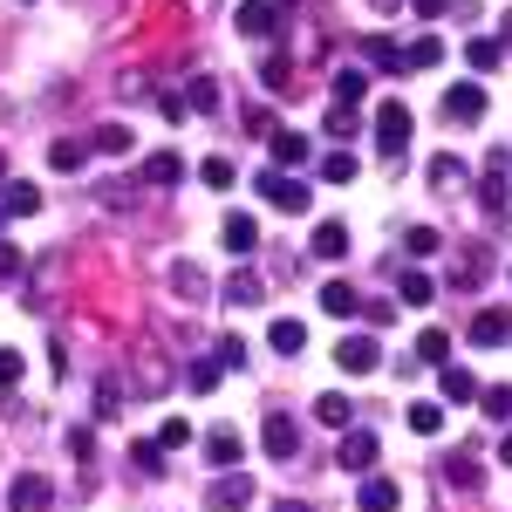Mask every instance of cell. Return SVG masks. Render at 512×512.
I'll use <instances>...</instances> for the list:
<instances>
[{"mask_svg": "<svg viewBox=\"0 0 512 512\" xmlns=\"http://www.w3.org/2000/svg\"><path fill=\"white\" fill-rule=\"evenodd\" d=\"M260 198H267V205H274V212H287V219H294V212H308V205H315V192H308V185H301V178H294V171H260Z\"/></svg>", "mask_w": 512, "mask_h": 512, "instance_id": "6da1fadb", "label": "cell"}, {"mask_svg": "<svg viewBox=\"0 0 512 512\" xmlns=\"http://www.w3.org/2000/svg\"><path fill=\"white\" fill-rule=\"evenodd\" d=\"M410 130H417V123H410V110H403V103H376V151H383V158H403V144H410Z\"/></svg>", "mask_w": 512, "mask_h": 512, "instance_id": "7a4b0ae2", "label": "cell"}, {"mask_svg": "<svg viewBox=\"0 0 512 512\" xmlns=\"http://www.w3.org/2000/svg\"><path fill=\"white\" fill-rule=\"evenodd\" d=\"M239 35L246 41H280V7L274 0H239Z\"/></svg>", "mask_w": 512, "mask_h": 512, "instance_id": "3957f363", "label": "cell"}, {"mask_svg": "<svg viewBox=\"0 0 512 512\" xmlns=\"http://www.w3.org/2000/svg\"><path fill=\"white\" fill-rule=\"evenodd\" d=\"M335 362H342V376H376V369H383V349H376L369 335H342V342H335Z\"/></svg>", "mask_w": 512, "mask_h": 512, "instance_id": "277c9868", "label": "cell"}, {"mask_svg": "<svg viewBox=\"0 0 512 512\" xmlns=\"http://www.w3.org/2000/svg\"><path fill=\"white\" fill-rule=\"evenodd\" d=\"M260 444H267V458H294V451H301V424H294L287 410H267V417H260Z\"/></svg>", "mask_w": 512, "mask_h": 512, "instance_id": "5b68a950", "label": "cell"}, {"mask_svg": "<svg viewBox=\"0 0 512 512\" xmlns=\"http://www.w3.org/2000/svg\"><path fill=\"white\" fill-rule=\"evenodd\" d=\"M48 506H55V485L41 472H21L7 485V512H48Z\"/></svg>", "mask_w": 512, "mask_h": 512, "instance_id": "8992f818", "label": "cell"}, {"mask_svg": "<svg viewBox=\"0 0 512 512\" xmlns=\"http://www.w3.org/2000/svg\"><path fill=\"white\" fill-rule=\"evenodd\" d=\"M444 117L451 123H485V82H451V89H444Z\"/></svg>", "mask_w": 512, "mask_h": 512, "instance_id": "52a82bcc", "label": "cell"}, {"mask_svg": "<svg viewBox=\"0 0 512 512\" xmlns=\"http://www.w3.org/2000/svg\"><path fill=\"white\" fill-rule=\"evenodd\" d=\"M253 506V478L246 472H226L212 492H205V512H246Z\"/></svg>", "mask_w": 512, "mask_h": 512, "instance_id": "ba28073f", "label": "cell"}, {"mask_svg": "<svg viewBox=\"0 0 512 512\" xmlns=\"http://www.w3.org/2000/svg\"><path fill=\"white\" fill-rule=\"evenodd\" d=\"M512 342V308H478L472 315V349H506Z\"/></svg>", "mask_w": 512, "mask_h": 512, "instance_id": "9c48e42d", "label": "cell"}, {"mask_svg": "<svg viewBox=\"0 0 512 512\" xmlns=\"http://www.w3.org/2000/svg\"><path fill=\"white\" fill-rule=\"evenodd\" d=\"M219 239H226V253H233V260H253V246H260V219H253V212H226Z\"/></svg>", "mask_w": 512, "mask_h": 512, "instance_id": "30bf717a", "label": "cell"}, {"mask_svg": "<svg viewBox=\"0 0 512 512\" xmlns=\"http://www.w3.org/2000/svg\"><path fill=\"white\" fill-rule=\"evenodd\" d=\"M376 458H383L376 431H355V424H349V437H342V458H335V465H349V472H376Z\"/></svg>", "mask_w": 512, "mask_h": 512, "instance_id": "8fae6325", "label": "cell"}, {"mask_svg": "<svg viewBox=\"0 0 512 512\" xmlns=\"http://www.w3.org/2000/svg\"><path fill=\"white\" fill-rule=\"evenodd\" d=\"M267 144H274V164H280V171H294V164H308V158H315V144H308L301 130H287V123H280Z\"/></svg>", "mask_w": 512, "mask_h": 512, "instance_id": "7c38bea8", "label": "cell"}, {"mask_svg": "<svg viewBox=\"0 0 512 512\" xmlns=\"http://www.w3.org/2000/svg\"><path fill=\"white\" fill-rule=\"evenodd\" d=\"M396 499H403V492H396V478H383V472H362V499H355L362 512H396Z\"/></svg>", "mask_w": 512, "mask_h": 512, "instance_id": "4fadbf2b", "label": "cell"}, {"mask_svg": "<svg viewBox=\"0 0 512 512\" xmlns=\"http://www.w3.org/2000/svg\"><path fill=\"white\" fill-rule=\"evenodd\" d=\"M0 212H7V219H35V212H41V185H21V178H7V192H0Z\"/></svg>", "mask_w": 512, "mask_h": 512, "instance_id": "5bb4252c", "label": "cell"}, {"mask_svg": "<svg viewBox=\"0 0 512 512\" xmlns=\"http://www.w3.org/2000/svg\"><path fill=\"white\" fill-rule=\"evenodd\" d=\"M308 246H315V260H349V226L342 219H321Z\"/></svg>", "mask_w": 512, "mask_h": 512, "instance_id": "9a60e30c", "label": "cell"}, {"mask_svg": "<svg viewBox=\"0 0 512 512\" xmlns=\"http://www.w3.org/2000/svg\"><path fill=\"white\" fill-rule=\"evenodd\" d=\"M178 178H185V158L178 151H151L144 171H137V185H178Z\"/></svg>", "mask_w": 512, "mask_h": 512, "instance_id": "2e32d148", "label": "cell"}, {"mask_svg": "<svg viewBox=\"0 0 512 512\" xmlns=\"http://www.w3.org/2000/svg\"><path fill=\"white\" fill-rule=\"evenodd\" d=\"M321 315H335V321L362 315V294H355L349 280H328V287H321Z\"/></svg>", "mask_w": 512, "mask_h": 512, "instance_id": "e0dca14e", "label": "cell"}, {"mask_svg": "<svg viewBox=\"0 0 512 512\" xmlns=\"http://www.w3.org/2000/svg\"><path fill=\"white\" fill-rule=\"evenodd\" d=\"M205 465H212V472H233V465H239V431L219 424V431L205 437Z\"/></svg>", "mask_w": 512, "mask_h": 512, "instance_id": "ac0fdd59", "label": "cell"}, {"mask_svg": "<svg viewBox=\"0 0 512 512\" xmlns=\"http://www.w3.org/2000/svg\"><path fill=\"white\" fill-rule=\"evenodd\" d=\"M465 62H472V76H492V69L506 62V48H499V35H472V41H465Z\"/></svg>", "mask_w": 512, "mask_h": 512, "instance_id": "d6986e66", "label": "cell"}, {"mask_svg": "<svg viewBox=\"0 0 512 512\" xmlns=\"http://www.w3.org/2000/svg\"><path fill=\"white\" fill-rule=\"evenodd\" d=\"M396 301H403V308H431V301H437V280L410 267V274L396 280Z\"/></svg>", "mask_w": 512, "mask_h": 512, "instance_id": "ffe728a7", "label": "cell"}, {"mask_svg": "<svg viewBox=\"0 0 512 512\" xmlns=\"http://www.w3.org/2000/svg\"><path fill=\"white\" fill-rule=\"evenodd\" d=\"M315 417L328 424V431H349V424H355V403L342 390H328V396H315Z\"/></svg>", "mask_w": 512, "mask_h": 512, "instance_id": "44dd1931", "label": "cell"}, {"mask_svg": "<svg viewBox=\"0 0 512 512\" xmlns=\"http://www.w3.org/2000/svg\"><path fill=\"white\" fill-rule=\"evenodd\" d=\"M267 349H280V355H301V349H308V328H301L294 315H280L274 328H267Z\"/></svg>", "mask_w": 512, "mask_h": 512, "instance_id": "7402d4cb", "label": "cell"}, {"mask_svg": "<svg viewBox=\"0 0 512 512\" xmlns=\"http://www.w3.org/2000/svg\"><path fill=\"white\" fill-rule=\"evenodd\" d=\"M171 287H178V301H205L212 294L205 274H198V260H171Z\"/></svg>", "mask_w": 512, "mask_h": 512, "instance_id": "603a6c76", "label": "cell"}, {"mask_svg": "<svg viewBox=\"0 0 512 512\" xmlns=\"http://www.w3.org/2000/svg\"><path fill=\"white\" fill-rule=\"evenodd\" d=\"M89 144H96L103 158H123V151H130L137 137H130V123H96V130H89Z\"/></svg>", "mask_w": 512, "mask_h": 512, "instance_id": "cb8c5ba5", "label": "cell"}, {"mask_svg": "<svg viewBox=\"0 0 512 512\" xmlns=\"http://www.w3.org/2000/svg\"><path fill=\"white\" fill-rule=\"evenodd\" d=\"M437 376H444V403H472V396H478V376H472V369H458V362H444Z\"/></svg>", "mask_w": 512, "mask_h": 512, "instance_id": "d4e9b609", "label": "cell"}, {"mask_svg": "<svg viewBox=\"0 0 512 512\" xmlns=\"http://www.w3.org/2000/svg\"><path fill=\"white\" fill-rule=\"evenodd\" d=\"M48 164H55V171H82V164H89V144H82V137H55V144H48Z\"/></svg>", "mask_w": 512, "mask_h": 512, "instance_id": "484cf974", "label": "cell"}, {"mask_svg": "<svg viewBox=\"0 0 512 512\" xmlns=\"http://www.w3.org/2000/svg\"><path fill=\"white\" fill-rule=\"evenodd\" d=\"M437 62H444V41L437 35H417L410 48H403V69H437Z\"/></svg>", "mask_w": 512, "mask_h": 512, "instance_id": "4316f807", "label": "cell"}, {"mask_svg": "<svg viewBox=\"0 0 512 512\" xmlns=\"http://www.w3.org/2000/svg\"><path fill=\"white\" fill-rule=\"evenodd\" d=\"M403 424H410L417 437H437V431H444V403H410V410H403Z\"/></svg>", "mask_w": 512, "mask_h": 512, "instance_id": "83f0119b", "label": "cell"}, {"mask_svg": "<svg viewBox=\"0 0 512 512\" xmlns=\"http://www.w3.org/2000/svg\"><path fill=\"white\" fill-rule=\"evenodd\" d=\"M417 362L444 369V362H451V335H444V328H424V335H417Z\"/></svg>", "mask_w": 512, "mask_h": 512, "instance_id": "f1b7e54d", "label": "cell"}, {"mask_svg": "<svg viewBox=\"0 0 512 512\" xmlns=\"http://www.w3.org/2000/svg\"><path fill=\"white\" fill-rule=\"evenodd\" d=\"M226 301H233V308H253V301H260V274H253V267H239V274L226 280Z\"/></svg>", "mask_w": 512, "mask_h": 512, "instance_id": "f546056e", "label": "cell"}, {"mask_svg": "<svg viewBox=\"0 0 512 512\" xmlns=\"http://www.w3.org/2000/svg\"><path fill=\"white\" fill-rule=\"evenodd\" d=\"M321 130H328V137H335V144H349L355 130H362V117H355L349 103H335V110H328V117H321Z\"/></svg>", "mask_w": 512, "mask_h": 512, "instance_id": "4dcf8cb0", "label": "cell"}, {"mask_svg": "<svg viewBox=\"0 0 512 512\" xmlns=\"http://www.w3.org/2000/svg\"><path fill=\"white\" fill-rule=\"evenodd\" d=\"M444 478H451V485H465V492H472V485H485V465H478L472 451H458V458H451V465H444Z\"/></svg>", "mask_w": 512, "mask_h": 512, "instance_id": "1f68e13d", "label": "cell"}, {"mask_svg": "<svg viewBox=\"0 0 512 512\" xmlns=\"http://www.w3.org/2000/svg\"><path fill=\"white\" fill-rule=\"evenodd\" d=\"M260 89H267V96L294 89V62H287V55H267V69H260Z\"/></svg>", "mask_w": 512, "mask_h": 512, "instance_id": "d6a6232c", "label": "cell"}, {"mask_svg": "<svg viewBox=\"0 0 512 512\" xmlns=\"http://www.w3.org/2000/svg\"><path fill=\"white\" fill-rule=\"evenodd\" d=\"M362 96H369V76H362V69H335V103H362Z\"/></svg>", "mask_w": 512, "mask_h": 512, "instance_id": "836d02e7", "label": "cell"}, {"mask_svg": "<svg viewBox=\"0 0 512 512\" xmlns=\"http://www.w3.org/2000/svg\"><path fill=\"white\" fill-rule=\"evenodd\" d=\"M151 444H158V451H185V444H192V424H185V417H164Z\"/></svg>", "mask_w": 512, "mask_h": 512, "instance_id": "e575fe53", "label": "cell"}, {"mask_svg": "<svg viewBox=\"0 0 512 512\" xmlns=\"http://www.w3.org/2000/svg\"><path fill=\"white\" fill-rule=\"evenodd\" d=\"M185 376H192V390H198V396H212V390H219V376H226V369H219L212 355H198V362L185 369Z\"/></svg>", "mask_w": 512, "mask_h": 512, "instance_id": "d590c367", "label": "cell"}, {"mask_svg": "<svg viewBox=\"0 0 512 512\" xmlns=\"http://www.w3.org/2000/svg\"><path fill=\"white\" fill-rule=\"evenodd\" d=\"M137 376H144V390H164V383H171V369H164V355H158V349L137 355Z\"/></svg>", "mask_w": 512, "mask_h": 512, "instance_id": "8d00e7d4", "label": "cell"}, {"mask_svg": "<svg viewBox=\"0 0 512 512\" xmlns=\"http://www.w3.org/2000/svg\"><path fill=\"white\" fill-rule=\"evenodd\" d=\"M185 103H192L198 117H212V110H219V82H212V76H192V96H185Z\"/></svg>", "mask_w": 512, "mask_h": 512, "instance_id": "74e56055", "label": "cell"}, {"mask_svg": "<svg viewBox=\"0 0 512 512\" xmlns=\"http://www.w3.org/2000/svg\"><path fill=\"white\" fill-rule=\"evenodd\" d=\"M349 178H355L349 151H328V158H321V185H349Z\"/></svg>", "mask_w": 512, "mask_h": 512, "instance_id": "f35d334b", "label": "cell"}, {"mask_svg": "<svg viewBox=\"0 0 512 512\" xmlns=\"http://www.w3.org/2000/svg\"><path fill=\"white\" fill-rule=\"evenodd\" d=\"M369 55L383 62V76H403V48H396L390 35H369Z\"/></svg>", "mask_w": 512, "mask_h": 512, "instance_id": "ab89813d", "label": "cell"}, {"mask_svg": "<svg viewBox=\"0 0 512 512\" xmlns=\"http://www.w3.org/2000/svg\"><path fill=\"white\" fill-rule=\"evenodd\" d=\"M403 246H410L417 260H431L437 246H444V233H437V226H410V233H403Z\"/></svg>", "mask_w": 512, "mask_h": 512, "instance_id": "60d3db41", "label": "cell"}, {"mask_svg": "<svg viewBox=\"0 0 512 512\" xmlns=\"http://www.w3.org/2000/svg\"><path fill=\"white\" fill-rule=\"evenodd\" d=\"M198 178H205V192H226V185H233V164H226V158H205V164H198Z\"/></svg>", "mask_w": 512, "mask_h": 512, "instance_id": "b9f144b4", "label": "cell"}, {"mask_svg": "<svg viewBox=\"0 0 512 512\" xmlns=\"http://www.w3.org/2000/svg\"><path fill=\"white\" fill-rule=\"evenodd\" d=\"M478 205H485V212H499V205H506V171H499V164H492V178L478 185Z\"/></svg>", "mask_w": 512, "mask_h": 512, "instance_id": "7bdbcfd3", "label": "cell"}, {"mask_svg": "<svg viewBox=\"0 0 512 512\" xmlns=\"http://www.w3.org/2000/svg\"><path fill=\"white\" fill-rule=\"evenodd\" d=\"M130 458H137V472H151V478L164 472V451L151 444V437H137V444H130Z\"/></svg>", "mask_w": 512, "mask_h": 512, "instance_id": "ee69618b", "label": "cell"}, {"mask_svg": "<svg viewBox=\"0 0 512 512\" xmlns=\"http://www.w3.org/2000/svg\"><path fill=\"white\" fill-rule=\"evenodd\" d=\"M219 369H246V342L239 335H219V355H212Z\"/></svg>", "mask_w": 512, "mask_h": 512, "instance_id": "f6af8a7d", "label": "cell"}, {"mask_svg": "<svg viewBox=\"0 0 512 512\" xmlns=\"http://www.w3.org/2000/svg\"><path fill=\"white\" fill-rule=\"evenodd\" d=\"M478 410L499 417V424H512V390H485V396H478Z\"/></svg>", "mask_w": 512, "mask_h": 512, "instance_id": "bcb514c9", "label": "cell"}, {"mask_svg": "<svg viewBox=\"0 0 512 512\" xmlns=\"http://www.w3.org/2000/svg\"><path fill=\"white\" fill-rule=\"evenodd\" d=\"M431 178H437V192H458V178H465V164H458V158H437V164H431Z\"/></svg>", "mask_w": 512, "mask_h": 512, "instance_id": "7dc6e473", "label": "cell"}, {"mask_svg": "<svg viewBox=\"0 0 512 512\" xmlns=\"http://www.w3.org/2000/svg\"><path fill=\"white\" fill-rule=\"evenodd\" d=\"M21 369H28L21 349H0V390H14V383H21Z\"/></svg>", "mask_w": 512, "mask_h": 512, "instance_id": "c3c4849f", "label": "cell"}, {"mask_svg": "<svg viewBox=\"0 0 512 512\" xmlns=\"http://www.w3.org/2000/svg\"><path fill=\"white\" fill-rule=\"evenodd\" d=\"M246 130H253V137H274V130H280V117H274V110H260V103H253V110H246Z\"/></svg>", "mask_w": 512, "mask_h": 512, "instance_id": "681fc988", "label": "cell"}, {"mask_svg": "<svg viewBox=\"0 0 512 512\" xmlns=\"http://www.w3.org/2000/svg\"><path fill=\"white\" fill-rule=\"evenodd\" d=\"M123 403H117V383H96V417H117Z\"/></svg>", "mask_w": 512, "mask_h": 512, "instance_id": "f907efd6", "label": "cell"}, {"mask_svg": "<svg viewBox=\"0 0 512 512\" xmlns=\"http://www.w3.org/2000/svg\"><path fill=\"white\" fill-rule=\"evenodd\" d=\"M69 451H76V458H89V451H96V431H89V424H82V431H69Z\"/></svg>", "mask_w": 512, "mask_h": 512, "instance_id": "816d5d0a", "label": "cell"}, {"mask_svg": "<svg viewBox=\"0 0 512 512\" xmlns=\"http://www.w3.org/2000/svg\"><path fill=\"white\" fill-rule=\"evenodd\" d=\"M444 7H451V0H410V14H417V21H437Z\"/></svg>", "mask_w": 512, "mask_h": 512, "instance_id": "f5cc1de1", "label": "cell"}, {"mask_svg": "<svg viewBox=\"0 0 512 512\" xmlns=\"http://www.w3.org/2000/svg\"><path fill=\"white\" fill-rule=\"evenodd\" d=\"M0 274H21V253H14L7 239H0Z\"/></svg>", "mask_w": 512, "mask_h": 512, "instance_id": "db71d44e", "label": "cell"}, {"mask_svg": "<svg viewBox=\"0 0 512 512\" xmlns=\"http://www.w3.org/2000/svg\"><path fill=\"white\" fill-rule=\"evenodd\" d=\"M274 512H315V506H308V499H280Z\"/></svg>", "mask_w": 512, "mask_h": 512, "instance_id": "11a10c76", "label": "cell"}, {"mask_svg": "<svg viewBox=\"0 0 512 512\" xmlns=\"http://www.w3.org/2000/svg\"><path fill=\"white\" fill-rule=\"evenodd\" d=\"M499 48L512 55V7H506V28H499Z\"/></svg>", "mask_w": 512, "mask_h": 512, "instance_id": "9f6ffc18", "label": "cell"}, {"mask_svg": "<svg viewBox=\"0 0 512 512\" xmlns=\"http://www.w3.org/2000/svg\"><path fill=\"white\" fill-rule=\"evenodd\" d=\"M499 458H506V465H512V431H506V437H499Z\"/></svg>", "mask_w": 512, "mask_h": 512, "instance_id": "6f0895ef", "label": "cell"}, {"mask_svg": "<svg viewBox=\"0 0 512 512\" xmlns=\"http://www.w3.org/2000/svg\"><path fill=\"white\" fill-rule=\"evenodd\" d=\"M369 7H376V14H390V7H396V0H369Z\"/></svg>", "mask_w": 512, "mask_h": 512, "instance_id": "680465c9", "label": "cell"}, {"mask_svg": "<svg viewBox=\"0 0 512 512\" xmlns=\"http://www.w3.org/2000/svg\"><path fill=\"white\" fill-rule=\"evenodd\" d=\"M0 185H7V158H0Z\"/></svg>", "mask_w": 512, "mask_h": 512, "instance_id": "91938a15", "label": "cell"}]
</instances>
